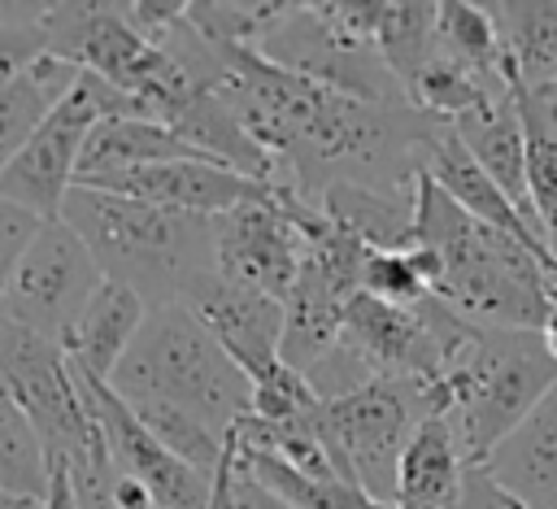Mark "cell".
<instances>
[{"label": "cell", "mask_w": 557, "mask_h": 509, "mask_svg": "<svg viewBox=\"0 0 557 509\" xmlns=\"http://www.w3.org/2000/svg\"><path fill=\"white\" fill-rule=\"evenodd\" d=\"M413 248H431L444 265L431 296L479 326L540 331L557 309V270L513 235L470 218L426 170L413 191Z\"/></svg>", "instance_id": "obj_1"}, {"label": "cell", "mask_w": 557, "mask_h": 509, "mask_svg": "<svg viewBox=\"0 0 557 509\" xmlns=\"http://www.w3.org/2000/svg\"><path fill=\"white\" fill-rule=\"evenodd\" d=\"M61 218L91 248L104 278L131 287L148 309L178 305L196 278L218 274L213 218L174 213L91 187H74L61 204Z\"/></svg>", "instance_id": "obj_2"}, {"label": "cell", "mask_w": 557, "mask_h": 509, "mask_svg": "<svg viewBox=\"0 0 557 509\" xmlns=\"http://www.w3.org/2000/svg\"><path fill=\"white\" fill-rule=\"evenodd\" d=\"M553 387L557 361L540 331H500L479 322H470L444 352V374L435 383L444 418L453 422L470 465H483Z\"/></svg>", "instance_id": "obj_3"}, {"label": "cell", "mask_w": 557, "mask_h": 509, "mask_svg": "<svg viewBox=\"0 0 557 509\" xmlns=\"http://www.w3.org/2000/svg\"><path fill=\"white\" fill-rule=\"evenodd\" d=\"M113 392L178 405L222 435H231L252 409L248 374L226 357V348L187 305L148 309L131 352L113 374Z\"/></svg>", "instance_id": "obj_4"}, {"label": "cell", "mask_w": 557, "mask_h": 509, "mask_svg": "<svg viewBox=\"0 0 557 509\" xmlns=\"http://www.w3.org/2000/svg\"><path fill=\"white\" fill-rule=\"evenodd\" d=\"M440 413V392L400 383V378H370L348 396L318 400L309 413L326 452L335 457V470L344 483L361 487L374 500H396V470L409 435L418 431L422 418Z\"/></svg>", "instance_id": "obj_5"}, {"label": "cell", "mask_w": 557, "mask_h": 509, "mask_svg": "<svg viewBox=\"0 0 557 509\" xmlns=\"http://www.w3.org/2000/svg\"><path fill=\"white\" fill-rule=\"evenodd\" d=\"M44 26L52 57L135 96L152 122H165L196 91L187 74L131 26L126 4H48Z\"/></svg>", "instance_id": "obj_6"}, {"label": "cell", "mask_w": 557, "mask_h": 509, "mask_svg": "<svg viewBox=\"0 0 557 509\" xmlns=\"http://www.w3.org/2000/svg\"><path fill=\"white\" fill-rule=\"evenodd\" d=\"M104 117H152V113L135 96L109 87L104 78L78 74L70 96L44 117V126L30 135V144L4 165L0 196L30 209L44 222L61 218V204L78 183L83 148Z\"/></svg>", "instance_id": "obj_7"}, {"label": "cell", "mask_w": 557, "mask_h": 509, "mask_svg": "<svg viewBox=\"0 0 557 509\" xmlns=\"http://www.w3.org/2000/svg\"><path fill=\"white\" fill-rule=\"evenodd\" d=\"M0 383L30 422L44 461H65L74 470L109 457L61 344L0 318Z\"/></svg>", "instance_id": "obj_8"}, {"label": "cell", "mask_w": 557, "mask_h": 509, "mask_svg": "<svg viewBox=\"0 0 557 509\" xmlns=\"http://www.w3.org/2000/svg\"><path fill=\"white\" fill-rule=\"evenodd\" d=\"M257 52L265 61H274L278 70L300 74L318 87H331V91H344L357 100H374V104H409L400 78L387 70L379 48L339 30L322 13V4H296L292 0V9L257 44Z\"/></svg>", "instance_id": "obj_9"}, {"label": "cell", "mask_w": 557, "mask_h": 509, "mask_svg": "<svg viewBox=\"0 0 557 509\" xmlns=\"http://www.w3.org/2000/svg\"><path fill=\"white\" fill-rule=\"evenodd\" d=\"M100 283L104 270L91 257V248L78 239V231L65 218H52L39 226L26 257L17 261L0 300V318L61 344Z\"/></svg>", "instance_id": "obj_10"}, {"label": "cell", "mask_w": 557, "mask_h": 509, "mask_svg": "<svg viewBox=\"0 0 557 509\" xmlns=\"http://www.w3.org/2000/svg\"><path fill=\"white\" fill-rule=\"evenodd\" d=\"M300 257L305 239L287 213L283 187H270L265 196L213 218V265L235 287L287 300L300 274Z\"/></svg>", "instance_id": "obj_11"}, {"label": "cell", "mask_w": 557, "mask_h": 509, "mask_svg": "<svg viewBox=\"0 0 557 509\" xmlns=\"http://www.w3.org/2000/svg\"><path fill=\"white\" fill-rule=\"evenodd\" d=\"M74 370V383L83 392V405L100 431V444L109 452V465L117 474H131L135 483L148 487L152 505L157 509H209L213 500V479L191 470L187 461H178L174 452H165L152 431L131 413V405L113 392V383H100L91 374H83L78 365Z\"/></svg>", "instance_id": "obj_12"}, {"label": "cell", "mask_w": 557, "mask_h": 509, "mask_svg": "<svg viewBox=\"0 0 557 509\" xmlns=\"http://www.w3.org/2000/svg\"><path fill=\"white\" fill-rule=\"evenodd\" d=\"M339 339L348 348H357L361 361L379 378L435 387L444 374V348H440L422 305L400 309V305H387V300L357 291L344 309V335Z\"/></svg>", "instance_id": "obj_13"}, {"label": "cell", "mask_w": 557, "mask_h": 509, "mask_svg": "<svg viewBox=\"0 0 557 509\" xmlns=\"http://www.w3.org/2000/svg\"><path fill=\"white\" fill-rule=\"evenodd\" d=\"M74 187L113 191V196H126V200H144V204L174 209V213H200V218L231 213L235 204L257 200V196L270 191V183H257V178L235 174V170H226V165H218V161H205V157L135 165V170L83 178V183H74Z\"/></svg>", "instance_id": "obj_14"}, {"label": "cell", "mask_w": 557, "mask_h": 509, "mask_svg": "<svg viewBox=\"0 0 557 509\" xmlns=\"http://www.w3.org/2000/svg\"><path fill=\"white\" fill-rule=\"evenodd\" d=\"M178 305H187L205 322V331L226 348V357L248 374V383L278 361L283 300H270V296L248 291V287H235L222 274H205L183 291Z\"/></svg>", "instance_id": "obj_15"}, {"label": "cell", "mask_w": 557, "mask_h": 509, "mask_svg": "<svg viewBox=\"0 0 557 509\" xmlns=\"http://www.w3.org/2000/svg\"><path fill=\"white\" fill-rule=\"evenodd\" d=\"M461 139V148L474 157V165L522 209V218H535V204H531V187H527V139H522V117H518V100H513V87L474 104L470 113H461L457 122H448ZM544 235V231H540Z\"/></svg>", "instance_id": "obj_16"}, {"label": "cell", "mask_w": 557, "mask_h": 509, "mask_svg": "<svg viewBox=\"0 0 557 509\" xmlns=\"http://www.w3.org/2000/svg\"><path fill=\"white\" fill-rule=\"evenodd\" d=\"M483 470L527 509H557V387L492 448Z\"/></svg>", "instance_id": "obj_17"}, {"label": "cell", "mask_w": 557, "mask_h": 509, "mask_svg": "<svg viewBox=\"0 0 557 509\" xmlns=\"http://www.w3.org/2000/svg\"><path fill=\"white\" fill-rule=\"evenodd\" d=\"M144 318H148V305L131 287L104 278L96 287V296L87 300V309L78 313V322L65 331L61 352L83 374H91L100 383H113L122 357L131 352V344H135V335L144 326Z\"/></svg>", "instance_id": "obj_18"}, {"label": "cell", "mask_w": 557, "mask_h": 509, "mask_svg": "<svg viewBox=\"0 0 557 509\" xmlns=\"http://www.w3.org/2000/svg\"><path fill=\"white\" fill-rule=\"evenodd\" d=\"M470 461L448 418L431 413L418 422L396 470V509H457Z\"/></svg>", "instance_id": "obj_19"}, {"label": "cell", "mask_w": 557, "mask_h": 509, "mask_svg": "<svg viewBox=\"0 0 557 509\" xmlns=\"http://www.w3.org/2000/svg\"><path fill=\"white\" fill-rule=\"evenodd\" d=\"M348 300H352V291H344L322 265L300 257L296 287L283 300V344H278V357L292 370H300V374L313 370L339 344Z\"/></svg>", "instance_id": "obj_20"}, {"label": "cell", "mask_w": 557, "mask_h": 509, "mask_svg": "<svg viewBox=\"0 0 557 509\" xmlns=\"http://www.w3.org/2000/svg\"><path fill=\"white\" fill-rule=\"evenodd\" d=\"M418 191V187H413ZM318 209L348 231L370 252H409L413 248V196H392L357 183H335L322 191Z\"/></svg>", "instance_id": "obj_21"}, {"label": "cell", "mask_w": 557, "mask_h": 509, "mask_svg": "<svg viewBox=\"0 0 557 509\" xmlns=\"http://www.w3.org/2000/svg\"><path fill=\"white\" fill-rule=\"evenodd\" d=\"M78 65L61 61V57H44L35 61L22 78L0 87V174L4 165L30 144V135L44 126V117L70 96V87L78 83Z\"/></svg>", "instance_id": "obj_22"}, {"label": "cell", "mask_w": 557, "mask_h": 509, "mask_svg": "<svg viewBox=\"0 0 557 509\" xmlns=\"http://www.w3.org/2000/svg\"><path fill=\"white\" fill-rule=\"evenodd\" d=\"M200 157L191 144H183L165 122L152 117H104L87 148H83V165H78V183L83 178H100V174H117V170H135V165H157V161H187Z\"/></svg>", "instance_id": "obj_23"}, {"label": "cell", "mask_w": 557, "mask_h": 509, "mask_svg": "<svg viewBox=\"0 0 557 509\" xmlns=\"http://www.w3.org/2000/svg\"><path fill=\"white\" fill-rule=\"evenodd\" d=\"M509 70L518 83L544 91L557 83V0H492L487 4Z\"/></svg>", "instance_id": "obj_24"}, {"label": "cell", "mask_w": 557, "mask_h": 509, "mask_svg": "<svg viewBox=\"0 0 557 509\" xmlns=\"http://www.w3.org/2000/svg\"><path fill=\"white\" fill-rule=\"evenodd\" d=\"M513 100L522 117V139H527V187L531 204L540 218V231L557 257V113L544 100V91L527 87L513 78Z\"/></svg>", "instance_id": "obj_25"}, {"label": "cell", "mask_w": 557, "mask_h": 509, "mask_svg": "<svg viewBox=\"0 0 557 509\" xmlns=\"http://www.w3.org/2000/svg\"><path fill=\"white\" fill-rule=\"evenodd\" d=\"M435 52L483 74L496 83H513L500 30L487 13V4H466V0H440V26H435Z\"/></svg>", "instance_id": "obj_26"}, {"label": "cell", "mask_w": 557, "mask_h": 509, "mask_svg": "<svg viewBox=\"0 0 557 509\" xmlns=\"http://www.w3.org/2000/svg\"><path fill=\"white\" fill-rule=\"evenodd\" d=\"M435 26H440V4L422 0H383L379 4V26H374V48L387 61V70L409 87L422 65L435 57Z\"/></svg>", "instance_id": "obj_27"}, {"label": "cell", "mask_w": 557, "mask_h": 509, "mask_svg": "<svg viewBox=\"0 0 557 509\" xmlns=\"http://www.w3.org/2000/svg\"><path fill=\"white\" fill-rule=\"evenodd\" d=\"M122 400H126L131 413L152 431V439H157L165 452H174L178 461H187L191 470H200V474H209V479L218 474V465H222V457H226V448H231V435L205 426L200 418H191V413L178 409V405L152 400V396H122Z\"/></svg>", "instance_id": "obj_28"}, {"label": "cell", "mask_w": 557, "mask_h": 509, "mask_svg": "<svg viewBox=\"0 0 557 509\" xmlns=\"http://www.w3.org/2000/svg\"><path fill=\"white\" fill-rule=\"evenodd\" d=\"M239 444V439H235ZM239 461L248 465V474L257 483H265L270 492H278L292 509H396L387 500H374L366 496L361 487L352 483H339V479H309V474H296L292 465L265 457V452H252L239 444Z\"/></svg>", "instance_id": "obj_29"}, {"label": "cell", "mask_w": 557, "mask_h": 509, "mask_svg": "<svg viewBox=\"0 0 557 509\" xmlns=\"http://www.w3.org/2000/svg\"><path fill=\"white\" fill-rule=\"evenodd\" d=\"M292 0H187V22L222 48H257Z\"/></svg>", "instance_id": "obj_30"}, {"label": "cell", "mask_w": 557, "mask_h": 509, "mask_svg": "<svg viewBox=\"0 0 557 509\" xmlns=\"http://www.w3.org/2000/svg\"><path fill=\"white\" fill-rule=\"evenodd\" d=\"M48 492V461L44 448L30 431V422L22 418L17 405L0 409V496H17V500H44Z\"/></svg>", "instance_id": "obj_31"}, {"label": "cell", "mask_w": 557, "mask_h": 509, "mask_svg": "<svg viewBox=\"0 0 557 509\" xmlns=\"http://www.w3.org/2000/svg\"><path fill=\"white\" fill-rule=\"evenodd\" d=\"M48 4H0V87L48 57Z\"/></svg>", "instance_id": "obj_32"}, {"label": "cell", "mask_w": 557, "mask_h": 509, "mask_svg": "<svg viewBox=\"0 0 557 509\" xmlns=\"http://www.w3.org/2000/svg\"><path fill=\"white\" fill-rule=\"evenodd\" d=\"M313 409H318V392L283 357L252 378V409H248L252 418H261V422H296V418H305Z\"/></svg>", "instance_id": "obj_33"}, {"label": "cell", "mask_w": 557, "mask_h": 509, "mask_svg": "<svg viewBox=\"0 0 557 509\" xmlns=\"http://www.w3.org/2000/svg\"><path fill=\"white\" fill-rule=\"evenodd\" d=\"M361 291L374 296V300L400 305V309H413V305H422V300L431 296V287H426L422 274L413 270L409 252H366Z\"/></svg>", "instance_id": "obj_34"}, {"label": "cell", "mask_w": 557, "mask_h": 509, "mask_svg": "<svg viewBox=\"0 0 557 509\" xmlns=\"http://www.w3.org/2000/svg\"><path fill=\"white\" fill-rule=\"evenodd\" d=\"M39 226H44V218H35L30 209L0 196V300H4V287H9L17 261L26 257L30 239L39 235Z\"/></svg>", "instance_id": "obj_35"}, {"label": "cell", "mask_w": 557, "mask_h": 509, "mask_svg": "<svg viewBox=\"0 0 557 509\" xmlns=\"http://www.w3.org/2000/svg\"><path fill=\"white\" fill-rule=\"evenodd\" d=\"M70 479H74L78 509H117V500H113V465H109V457H104V461L74 465Z\"/></svg>", "instance_id": "obj_36"}, {"label": "cell", "mask_w": 557, "mask_h": 509, "mask_svg": "<svg viewBox=\"0 0 557 509\" xmlns=\"http://www.w3.org/2000/svg\"><path fill=\"white\" fill-rule=\"evenodd\" d=\"M457 509H527L518 496H509L483 465H470L466 474V487H461V500Z\"/></svg>", "instance_id": "obj_37"}, {"label": "cell", "mask_w": 557, "mask_h": 509, "mask_svg": "<svg viewBox=\"0 0 557 509\" xmlns=\"http://www.w3.org/2000/svg\"><path fill=\"white\" fill-rule=\"evenodd\" d=\"M231 509H292L278 492H270L265 483L248 474V465L239 461V444H235V465H231Z\"/></svg>", "instance_id": "obj_38"}, {"label": "cell", "mask_w": 557, "mask_h": 509, "mask_svg": "<svg viewBox=\"0 0 557 509\" xmlns=\"http://www.w3.org/2000/svg\"><path fill=\"white\" fill-rule=\"evenodd\" d=\"M39 509H78L74 479H70V465L65 461H48V492H44Z\"/></svg>", "instance_id": "obj_39"}, {"label": "cell", "mask_w": 557, "mask_h": 509, "mask_svg": "<svg viewBox=\"0 0 557 509\" xmlns=\"http://www.w3.org/2000/svg\"><path fill=\"white\" fill-rule=\"evenodd\" d=\"M540 335H544V344H548V352H553V361H557V309L544 318V326H540Z\"/></svg>", "instance_id": "obj_40"}, {"label": "cell", "mask_w": 557, "mask_h": 509, "mask_svg": "<svg viewBox=\"0 0 557 509\" xmlns=\"http://www.w3.org/2000/svg\"><path fill=\"white\" fill-rule=\"evenodd\" d=\"M0 509H39L35 500H17V496H0Z\"/></svg>", "instance_id": "obj_41"}, {"label": "cell", "mask_w": 557, "mask_h": 509, "mask_svg": "<svg viewBox=\"0 0 557 509\" xmlns=\"http://www.w3.org/2000/svg\"><path fill=\"white\" fill-rule=\"evenodd\" d=\"M544 100H548V104H553V113H557V83H553V87H544Z\"/></svg>", "instance_id": "obj_42"}]
</instances>
